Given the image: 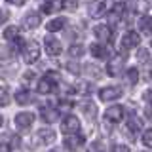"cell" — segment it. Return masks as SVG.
Wrapping results in <instances>:
<instances>
[{
  "label": "cell",
  "mask_w": 152,
  "mask_h": 152,
  "mask_svg": "<svg viewBox=\"0 0 152 152\" xmlns=\"http://www.w3.org/2000/svg\"><path fill=\"white\" fill-rule=\"evenodd\" d=\"M23 57H25L27 63H34V61H38V57H40V46H38L34 40L25 42V44H23Z\"/></svg>",
  "instance_id": "1"
},
{
  "label": "cell",
  "mask_w": 152,
  "mask_h": 152,
  "mask_svg": "<svg viewBox=\"0 0 152 152\" xmlns=\"http://www.w3.org/2000/svg\"><path fill=\"white\" fill-rule=\"evenodd\" d=\"M122 88H118V86H107V88H103V89H99V99L104 103H108V101H116V99H120L122 97Z\"/></svg>",
  "instance_id": "2"
},
{
  "label": "cell",
  "mask_w": 152,
  "mask_h": 152,
  "mask_svg": "<svg viewBox=\"0 0 152 152\" xmlns=\"http://www.w3.org/2000/svg\"><path fill=\"white\" fill-rule=\"evenodd\" d=\"M44 48H46V53L51 55V57L61 55V51H63V48H61V42L57 40L55 36H51V34H48V36L44 38Z\"/></svg>",
  "instance_id": "3"
},
{
  "label": "cell",
  "mask_w": 152,
  "mask_h": 152,
  "mask_svg": "<svg viewBox=\"0 0 152 152\" xmlns=\"http://www.w3.org/2000/svg\"><path fill=\"white\" fill-rule=\"evenodd\" d=\"M61 131H63L65 135L78 133L80 131V120L76 116H66V118H63V122H61Z\"/></svg>",
  "instance_id": "4"
},
{
  "label": "cell",
  "mask_w": 152,
  "mask_h": 152,
  "mask_svg": "<svg viewBox=\"0 0 152 152\" xmlns=\"http://www.w3.org/2000/svg\"><path fill=\"white\" fill-rule=\"evenodd\" d=\"M32 122H34V114L32 112H19L15 116V127L19 131H27L31 129Z\"/></svg>",
  "instance_id": "5"
},
{
  "label": "cell",
  "mask_w": 152,
  "mask_h": 152,
  "mask_svg": "<svg viewBox=\"0 0 152 152\" xmlns=\"http://www.w3.org/2000/svg\"><path fill=\"white\" fill-rule=\"evenodd\" d=\"M124 112H126V107L114 104V107L107 108V112H104V120H107L108 124H118L124 118Z\"/></svg>",
  "instance_id": "6"
},
{
  "label": "cell",
  "mask_w": 152,
  "mask_h": 152,
  "mask_svg": "<svg viewBox=\"0 0 152 152\" xmlns=\"http://www.w3.org/2000/svg\"><path fill=\"white\" fill-rule=\"evenodd\" d=\"M141 44V36L137 34V32H133V31H129V32H126L124 34V38H122V50L124 51H127V50H131V48H137Z\"/></svg>",
  "instance_id": "7"
},
{
  "label": "cell",
  "mask_w": 152,
  "mask_h": 152,
  "mask_svg": "<svg viewBox=\"0 0 152 152\" xmlns=\"http://www.w3.org/2000/svg\"><path fill=\"white\" fill-rule=\"evenodd\" d=\"M55 141V133L51 131V129H40L34 135V145L36 146H46V145H50V142H53Z\"/></svg>",
  "instance_id": "8"
},
{
  "label": "cell",
  "mask_w": 152,
  "mask_h": 152,
  "mask_svg": "<svg viewBox=\"0 0 152 152\" xmlns=\"http://www.w3.org/2000/svg\"><path fill=\"white\" fill-rule=\"evenodd\" d=\"M93 32H95V38H97L101 44H108V42L112 40V31H110L108 25H97L93 28Z\"/></svg>",
  "instance_id": "9"
},
{
  "label": "cell",
  "mask_w": 152,
  "mask_h": 152,
  "mask_svg": "<svg viewBox=\"0 0 152 152\" xmlns=\"http://www.w3.org/2000/svg\"><path fill=\"white\" fill-rule=\"evenodd\" d=\"M124 69V57H112L110 63L107 65V72L110 76H118Z\"/></svg>",
  "instance_id": "10"
},
{
  "label": "cell",
  "mask_w": 152,
  "mask_h": 152,
  "mask_svg": "<svg viewBox=\"0 0 152 152\" xmlns=\"http://www.w3.org/2000/svg\"><path fill=\"white\" fill-rule=\"evenodd\" d=\"M86 142V139L82 135H78V133H72V135H69V139H65V148L69 150H74V148H80Z\"/></svg>",
  "instance_id": "11"
},
{
  "label": "cell",
  "mask_w": 152,
  "mask_h": 152,
  "mask_svg": "<svg viewBox=\"0 0 152 152\" xmlns=\"http://www.w3.org/2000/svg\"><path fill=\"white\" fill-rule=\"evenodd\" d=\"M104 12V0H91L88 4V13L91 17H99Z\"/></svg>",
  "instance_id": "12"
},
{
  "label": "cell",
  "mask_w": 152,
  "mask_h": 152,
  "mask_svg": "<svg viewBox=\"0 0 152 152\" xmlns=\"http://www.w3.org/2000/svg\"><path fill=\"white\" fill-rule=\"evenodd\" d=\"M40 21H42V17H40L38 12H28L27 15L23 17V23H25L27 28H36L38 25H40Z\"/></svg>",
  "instance_id": "13"
},
{
  "label": "cell",
  "mask_w": 152,
  "mask_h": 152,
  "mask_svg": "<svg viewBox=\"0 0 152 152\" xmlns=\"http://www.w3.org/2000/svg\"><path fill=\"white\" fill-rule=\"evenodd\" d=\"M126 127H127V131L129 133H139L141 131V127H142V124H141V120H139V116L137 114H129L127 116V124H126Z\"/></svg>",
  "instance_id": "14"
},
{
  "label": "cell",
  "mask_w": 152,
  "mask_h": 152,
  "mask_svg": "<svg viewBox=\"0 0 152 152\" xmlns=\"http://www.w3.org/2000/svg\"><path fill=\"white\" fill-rule=\"evenodd\" d=\"M131 8H133V12L145 15V13H148V10H150V2L148 0H131Z\"/></svg>",
  "instance_id": "15"
},
{
  "label": "cell",
  "mask_w": 152,
  "mask_h": 152,
  "mask_svg": "<svg viewBox=\"0 0 152 152\" xmlns=\"http://www.w3.org/2000/svg\"><path fill=\"white\" fill-rule=\"evenodd\" d=\"M40 114H42V118H44L46 124H51V122L57 120L59 110H57V108H51V107H44V108H40Z\"/></svg>",
  "instance_id": "16"
},
{
  "label": "cell",
  "mask_w": 152,
  "mask_h": 152,
  "mask_svg": "<svg viewBox=\"0 0 152 152\" xmlns=\"http://www.w3.org/2000/svg\"><path fill=\"white\" fill-rule=\"evenodd\" d=\"M32 93L28 91V89H17L15 91V101L19 104H28V103H32Z\"/></svg>",
  "instance_id": "17"
},
{
  "label": "cell",
  "mask_w": 152,
  "mask_h": 152,
  "mask_svg": "<svg viewBox=\"0 0 152 152\" xmlns=\"http://www.w3.org/2000/svg\"><path fill=\"white\" fill-rule=\"evenodd\" d=\"M65 23H66L65 17H57V19H51V21L46 25V28H48V32H59L61 28L65 27Z\"/></svg>",
  "instance_id": "18"
},
{
  "label": "cell",
  "mask_w": 152,
  "mask_h": 152,
  "mask_svg": "<svg viewBox=\"0 0 152 152\" xmlns=\"http://www.w3.org/2000/svg\"><path fill=\"white\" fill-rule=\"evenodd\" d=\"M15 48L12 46H8V44H0V61H8V59H12L13 53H15Z\"/></svg>",
  "instance_id": "19"
},
{
  "label": "cell",
  "mask_w": 152,
  "mask_h": 152,
  "mask_svg": "<svg viewBox=\"0 0 152 152\" xmlns=\"http://www.w3.org/2000/svg\"><path fill=\"white\" fill-rule=\"evenodd\" d=\"M139 31L145 32V34H152V17H148L146 13L141 17V21H139Z\"/></svg>",
  "instance_id": "20"
},
{
  "label": "cell",
  "mask_w": 152,
  "mask_h": 152,
  "mask_svg": "<svg viewBox=\"0 0 152 152\" xmlns=\"http://www.w3.org/2000/svg\"><path fill=\"white\" fill-rule=\"evenodd\" d=\"M89 51H91L97 59L107 57V48H104V44H101V42H99V44H91V46H89Z\"/></svg>",
  "instance_id": "21"
},
{
  "label": "cell",
  "mask_w": 152,
  "mask_h": 152,
  "mask_svg": "<svg viewBox=\"0 0 152 152\" xmlns=\"http://www.w3.org/2000/svg\"><path fill=\"white\" fill-rule=\"evenodd\" d=\"M53 86H55V84H53V82H50V80H48L46 76H44V78L40 80V84H38V89H40V93H44V95H46V93H51Z\"/></svg>",
  "instance_id": "22"
},
{
  "label": "cell",
  "mask_w": 152,
  "mask_h": 152,
  "mask_svg": "<svg viewBox=\"0 0 152 152\" xmlns=\"http://www.w3.org/2000/svg\"><path fill=\"white\" fill-rule=\"evenodd\" d=\"M82 112L86 114V116H89V118H95V114H97V110H95V104L91 101L82 103Z\"/></svg>",
  "instance_id": "23"
},
{
  "label": "cell",
  "mask_w": 152,
  "mask_h": 152,
  "mask_svg": "<svg viewBox=\"0 0 152 152\" xmlns=\"http://www.w3.org/2000/svg\"><path fill=\"white\" fill-rule=\"evenodd\" d=\"M124 8H126V6H124L122 2L114 6V10L110 12V19H112V21H118V19H120V17L124 15Z\"/></svg>",
  "instance_id": "24"
},
{
  "label": "cell",
  "mask_w": 152,
  "mask_h": 152,
  "mask_svg": "<svg viewBox=\"0 0 152 152\" xmlns=\"http://www.w3.org/2000/svg\"><path fill=\"white\" fill-rule=\"evenodd\" d=\"M137 80H139V70H137V69H129L126 72V82L127 84H137Z\"/></svg>",
  "instance_id": "25"
},
{
  "label": "cell",
  "mask_w": 152,
  "mask_h": 152,
  "mask_svg": "<svg viewBox=\"0 0 152 152\" xmlns=\"http://www.w3.org/2000/svg\"><path fill=\"white\" fill-rule=\"evenodd\" d=\"M10 103V91L4 86H0V107H6Z\"/></svg>",
  "instance_id": "26"
},
{
  "label": "cell",
  "mask_w": 152,
  "mask_h": 152,
  "mask_svg": "<svg viewBox=\"0 0 152 152\" xmlns=\"http://www.w3.org/2000/svg\"><path fill=\"white\" fill-rule=\"evenodd\" d=\"M142 145H145L146 148H152V129H146L142 133Z\"/></svg>",
  "instance_id": "27"
},
{
  "label": "cell",
  "mask_w": 152,
  "mask_h": 152,
  "mask_svg": "<svg viewBox=\"0 0 152 152\" xmlns=\"http://www.w3.org/2000/svg\"><path fill=\"white\" fill-rule=\"evenodd\" d=\"M61 6L65 10H76L78 8V0H61Z\"/></svg>",
  "instance_id": "28"
},
{
  "label": "cell",
  "mask_w": 152,
  "mask_h": 152,
  "mask_svg": "<svg viewBox=\"0 0 152 152\" xmlns=\"http://www.w3.org/2000/svg\"><path fill=\"white\" fill-rule=\"evenodd\" d=\"M19 146H21L19 137L17 135H12V137H10V146H8V148H19Z\"/></svg>",
  "instance_id": "29"
},
{
  "label": "cell",
  "mask_w": 152,
  "mask_h": 152,
  "mask_svg": "<svg viewBox=\"0 0 152 152\" xmlns=\"http://www.w3.org/2000/svg\"><path fill=\"white\" fill-rule=\"evenodd\" d=\"M148 59H150V55H148V50H139V61L141 63H148Z\"/></svg>",
  "instance_id": "30"
},
{
  "label": "cell",
  "mask_w": 152,
  "mask_h": 152,
  "mask_svg": "<svg viewBox=\"0 0 152 152\" xmlns=\"http://www.w3.org/2000/svg\"><path fill=\"white\" fill-rule=\"evenodd\" d=\"M70 55H82L84 53V46H78V44H76V46H70Z\"/></svg>",
  "instance_id": "31"
},
{
  "label": "cell",
  "mask_w": 152,
  "mask_h": 152,
  "mask_svg": "<svg viewBox=\"0 0 152 152\" xmlns=\"http://www.w3.org/2000/svg\"><path fill=\"white\" fill-rule=\"evenodd\" d=\"M51 2H53V0H48V2H44V6H42V12H44V13H50L51 10H53V4H51Z\"/></svg>",
  "instance_id": "32"
},
{
  "label": "cell",
  "mask_w": 152,
  "mask_h": 152,
  "mask_svg": "<svg viewBox=\"0 0 152 152\" xmlns=\"http://www.w3.org/2000/svg\"><path fill=\"white\" fill-rule=\"evenodd\" d=\"M46 78L50 80V82H53V84H59V76H57V72H48Z\"/></svg>",
  "instance_id": "33"
},
{
  "label": "cell",
  "mask_w": 152,
  "mask_h": 152,
  "mask_svg": "<svg viewBox=\"0 0 152 152\" xmlns=\"http://www.w3.org/2000/svg\"><path fill=\"white\" fill-rule=\"evenodd\" d=\"M6 21H8V12L6 10H0V25H4Z\"/></svg>",
  "instance_id": "34"
},
{
  "label": "cell",
  "mask_w": 152,
  "mask_h": 152,
  "mask_svg": "<svg viewBox=\"0 0 152 152\" xmlns=\"http://www.w3.org/2000/svg\"><path fill=\"white\" fill-rule=\"evenodd\" d=\"M145 101L148 104H152V89H146L145 91Z\"/></svg>",
  "instance_id": "35"
},
{
  "label": "cell",
  "mask_w": 152,
  "mask_h": 152,
  "mask_svg": "<svg viewBox=\"0 0 152 152\" xmlns=\"http://www.w3.org/2000/svg\"><path fill=\"white\" fill-rule=\"evenodd\" d=\"M6 2H8V4H13V6H23L27 0H6Z\"/></svg>",
  "instance_id": "36"
},
{
  "label": "cell",
  "mask_w": 152,
  "mask_h": 152,
  "mask_svg": "<svg viewBox=\"0 0 152 152\" xmlns=\"http://www.w3.org/2000/svg\"><path fill=\"white\" fill-rule=\"evenodd\" d=\"M32 78H34V72H27L25 76H23V80H25V82H32Z\"/></svg>",
  "instance_id": "37"
},
{
  "label": "cell",
  "mask_w": 152,
  "mask_h": 152,
  "mask_svg": "<svg viewBox=\"0 0 152 152\" xmlns=\"http://www.w3.org/2000/svg\"><path fill=\"white\" fill-rule=\"evenodd\" d=\"M112 150H129V146H126V145H114Z\"/></svg>",
  "instance_id": "38"
},
{
  "label": "cell",
  "mask_w": 152,
  "mask_h": 152,
  "mask_svg": "<svg viewBox=\"0 0 152 152\" xmlns=\"http://www.w3.org/2000/svg\"><path fill=\"white\" fill-rule=\"evenodd\" d=\"M148 78H150V80H152V69H150V72H148Z\"/></svg>",
  "instance_id": "39"
},
{
  "label": "cell",
  "mask_w": 152,
  "mask_h": 152,
  "mask_svg": "<svg viewBox=\"0 0 152 152\" xmlns=\"http://www.w3.org/2000/svg\"><path fill=\"white\" fill-rule=\"evenodd\" d=\"M2 122H4V120H2V116H0V126H2Z\"/></svg>",
  "instance_id": "40"
}]
</instances>
